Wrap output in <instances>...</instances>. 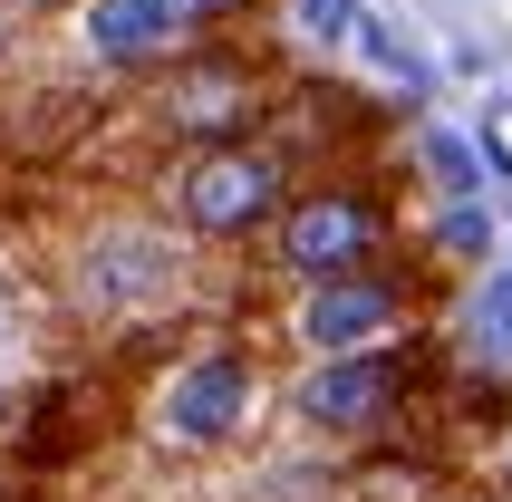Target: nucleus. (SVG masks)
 Segmentation results:
<instances>
[{
  "instance_id": "obj_5",
  "label": "nucleus",
  "mask_w": 512,
  "mask_h": 502,
  "mask_svg": "<svg viewBox=\"0 0 512 502\" xmlns=\"http://www.w3.org/2000/svg\"><path fill=\"white\" fill-rule=\"evenodd\" d=\"M300 184H310V174H300L281 145L252 126V136H223V145H194V155H165V165H155V213H165L194 251L232 261V251H252L261 232L281 223V203L300 194Z\"/></svg>"
},
{
  "instance_id": "obj_3",
  "label": "nucleus",
  "mask_w": 512,
  "mask_h": 502,
  "mask_svg": "<svg viewBox=\"0 0 512 502\" xmlns=\"http://www.w3.org/2000/svg\"><path fill=\"white\" fill-rule=\"evenodd\" d=\"M455 377V348L445 338H397V348H358V358H300L281 367V396L271 416L310 445H397L406 425L435 406V387Z\"/></svg>"
},
{
  "instance_id": "obj_6",
  "label": "nucleus",
  "mask_w": 512,
  "mask_h": 502,
  "mask_svg": "<svg viewBox=\"0 0 512 502\" xmlns=\"http://www.w3.org/2000/svg\"><path fill=\"white\" fill-rule=\"evenodd\" d=\"M435 290L445 271L397 251V261H368V271H339V280H310L281 300V348L290 358H358V348H397V338H426L435 329Z\"/></svg>"
},
{
  "instance_id": "obj_11",
  "label": "nucleus",
  "mask_w": 512,
  "mask_h": 502,
  "mask_svg": "<svg viewBox=\"0 0 512 502\" xmlns=\"http://www.w3.org/2000/svg\"><path fill=\"white\" fill-rule=\"evenodd\" d=\"M455 502H503V493H474V483H464V493H455Z\"/></svg>"
},
{
  "instance_id": "obj_9",
  "label": "nucleus",
  "mask_w": 512,
  "mask_h": 502,
  "mask_svg": "<svg viewBox=\"0 0 512 502\" xmlns=\"http://www.w3.org/2000/svg\"><path fill=\"white\" fill-rule=\"evenodd\" d=\"M0 10H10V20L29 29V20H58V10H78V0H0Z\"/></svg>"
},
{
  "instance_id": "obj_7",
  "label": "nucleus",
  "mask_w": 512,
  "mask_h": 502,
  "mask_svg": "<svg viewBox=\"0 0 512 502\" xmlns=\"http://www.w3.org/2000/svg\"><path fill=\"white\" fill-rule=\"evenodd\" d=\"M281 97V68L252 49H232V39H203L194 58H174L155 78L136 87V126L145 145H165V155H194V145H223V136H252L261 116Z\"/></svg>"
},
{
  "instance_id": "obj_2",
  "label": "nucleus",
  "mask_w": 512,
  "mask_h": 502,
  "mask_svg": "<svg viewBox=\"0 0 512 502\" xmlns=\"http://www.w3.org/2000/svg\"><path fill=\"white\" fill-rule=\"evenodd\" d=\"M271 396H281V367H271L261 329L203 319V329H174L155 348H136L126 435L174 474H213V464H242L271 435Z\"/></svg>"
},
{
  "instance_id": "obj_4",
  "label": "nucleus",
  "mask_w": 512,
  "mask_h": 502,
  "mask_svg": "<svg viewBox=\"0 0 512 502\" xmlns=\"http://www.w3.org/2000/svg\"><path fill=\"white\" fill-rule=\"evenodd\" d=\"M406 203L387 174H310L300 194L281 203V223L261 232L242 261H252V280H271V290H310V280H339V271H368V261H397L406 251Z\"/></svg>"
},
{
  "instance_id": "obj_10",
  "label": "nucleus",
  "mask_w": 512,
  "mask_h": 502,
  "mask_svg": "<svg viewBox=\"0 0 512 502\" xmlns=\"http://www.w3.org/2000/svg\"><path fill=\"white\" fill-rule=\"evenodd\" d=\"M10 39H20V20H10V10H0V58H10Z\"/></svg>"
},
{
  "instance_id": "obj_1",
  "label": "nucleus",
  "mask_w": 512,
  "mask_h": 502,
  "mask_svg": "<svg viewBox=\"0 0 512 502\" xmlns=\"http://www.w3.org/2000/svg\"><path fill=\"white\" fill-rule=\"evenodd\" d=\"M223 261L194 251L184 232L155 213V203H97L58 232L49 251V300L78 319L97 348H155L174 329H203L223 319Z\"/></svg>"
},
{
  "instance_id": "obj_8",
  "label": "nucleus",
  "mask_w": 512,
  "mask_h": 502,
  "mask_svg": "<svg viewBox=\"0 0 512 502\" xmlns=\"http://www.w3.org/2000/svg\"><path fill=\"white\" fill-rule=\"evenodd\" d=\"M242 0H78L58 10V49L68 68L87 78H116V87H145L155 68L194 58L203 39H223Z\"/></svg>"
}]
</instances>
